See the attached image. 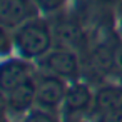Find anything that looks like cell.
Wrapping results in <instances>:
<instances>
[{"label": "cell", "instance_id": "6da1fadb", "mask_svg": "<svg viewBox=\"0 0 122 122\" xmlns=\"http://www.w3.org/2000/svg\"><path fill=\"white\" fill-rule=\"evenodd\" d=\"M14 42L24 59H37L49 52L52 45V34L44 22L29 20L17 29Z\"/></svg>", "mask_w": 122, "mask_h": 122}, {"label": "cell", "instance_id": "7a4b0ae2", "mask_svg": "<svg viewBox=\"0 0 122 122\" xmlns=\"http://www.w3.org/2000/svg\"><path fill=\"white\" fill-rule=\"evenodd\" d=\"M34 0H0V22L4 29H19L37 14Z\"/></svg>", "mask_w": 122, "mask_h": 122}, {"label": "cell", "instance_id": "3957f363", "mask_svg": "<svg viewBox=\"0 0 122 122\" xmlns=\"http://www.w3.org/2000/svg\"><path fill=\"white\" fill-rule=\"evenodd\" d=\"M42 64L52 75H57V77L74 79L79 74V59L74 52H70L67 49L47 52L44 55Z\"/></svg>", "mask_w": 122, "mask_h": 122}, {"label": "cell", "instance_id": "277c9868", "mask_svg": "<svg viewBox=\"0 0 122 122\" xmlns=\"http://www.w3.org/2000/svg\"><path fill=\"white\" fill-rule=\"evenodd\" d=\"M65 84L57 75H47L40 82H37V99L35 102L42 107L52 109L65 100Z\"/></svg>", "mask_w": 122, "mask_h": 122}, {"label": "cell", "instance_id": "5b68a950", "mask_svg": "<svg viewBox=\"0 0 122 122\" xmlns=\"http://www.w3.org/2000/svg\"><path fill=\"white\" fill-rule=\"evenodd\" d=\"M4 95H5V102H7L9 109H12L14 112L29 110L30 105L37 99V84L32 79H29L24 84L14 87L12 90L4 92Z\"/></svg>", "mask_w": 122, "mask_h": 122}, {"label": "cell", "instance_id": "8992f818", "mask_svg": "<svg viewBox=\"0 0 122 122\" xmlns=\"http://www.w3.org/2000/svg\"><path fill=\"white\" fill-rule=\"evenodd\" d=\"M30 77V65L24 60H9L4 62L2 70H0V85L4 92L12 90L14 87L24 84Z\"/></svg>", "mask_w": 122, "mask_h": 122}, {"label": "cell", "instance_id": "52a82bcc", "mask_svg": "<svg viewBox=\"0 0 122 122\" xmlns=\"http://www.w3.org/2000/svg\"><path fill=\"white\" fill-rule=\"evenodd\" d=\"M90 102H92V94L85 84H74L67 89L64 104L65 109H69L70 112H80L87 109Z\"/></svg>", "mask_w": 122, "mask_h": 122}, {"label": "cell", "instance_id": "ba28073f", "mask_svg": "<svg viewBox=\"0 0 122 122\" xmlns=\"http://www.w3.org/2000/svg\"><path fill=\"white\" fill-rule=\"evenodd\" d=\"M95 105L100 112L122 110V89L120 87H102L95 94Z\"/></svg>", "mask_w": 122, "mask_h": 122}, {"label": "cell", "instance_id": "9c48e42d", "mask_svg": "<svg viewBox=\"0 0 122 122\" xmlns=\"http://www.w3.org/2000/svg\"><path fill=\"white\" fill-rule=\"evenodd\" d=\"M57 35L60 40L64 42H69V44H74L77 42V39L80 37V30L75 24L72 22H64V24H59L57 25Z\"/></svg>", "mask_w": 122, "mask_h": 122}, {"label": "cell", "instance_id": "30bf717a", "mask_svg": "<svg viewBox=\"0 0 122 122\" xmlns=\"http://www.w3.org/2000/svg\"><path fill=\"white\" fill-rule=\"evenodd\" d=\"M65 2H67V0H34L35 7L40 12H45V14L57 12L59 9H62L65 5Z\"/></svg>", "mask_w": 122, "mask_h": 122}, {"label": "cell", "instance_id": "8fae6325", "mask_svg": "<svg viewBox=\"0 0 122 122\" xmlns=\"http://www.w3.org/2000/svg\"><path fill=\"white\" fill-rule=\"evenodd\" d=\"M24 122H54V119H52L49 114L37 110V112L29 114V115H27V119H25Z\"/></svg>", "mask_w": 122, "mask_h": 122}, {"label": "cell", "instance_id": "7c38bea8", "mask_svg": "<svg viewBox=\"0 0 122 122\" xmlns=\"http://www.w3.org/2000/svg\"><path fill=\"white\" fill-rule=\"evenodd\" d=\"M100 122H122V110H115V112H102Z\"/></svg>", "mask_w": 122, "mask_h": 122}, {"label": "cell", "instance_id": "4fadbf2b", "mask_svg": "<svg viewBox=\"0 0 122 122\" xmlns=\"http://www.w3.org/2000/svg\"><path fill=\"white\" fill-rule=\"evenodd\" d=\"M114 65L122 72V45H119L114 50Z\"/></svg>", "mask_w": 122, "mask_h": 122}]
</instances>
